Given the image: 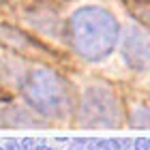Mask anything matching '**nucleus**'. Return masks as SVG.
Here are the masks:
<instances>
[{"instance_id": "f257e3e1", "label": "nucleus", "mask_w": 150, "mask_h": 150, "mask_svg": "<svg viewBox=\"0 0 150 150\" xmlns=\"http://www.w3.org/2000/svg\"><path fill=\"white\" fill-rule=\"evenodd\" d=\"M69 37L77 56L88 62H101L118 45L120 24L103 6H79L69 19Z\"/></svg>"}, {"instance_id": "f8f14e48", "label": "nucleus", "mask_w": 150, "mask_h": 150, "mask_svg": "<svg viewBox=\"0 0 150 150\" xmlns=\"http://www.w3.org/2000/svg\"><path fill=\"white\" fill-rule=\"evenodd\" d=\"M0 150H4V148H0Z\"/></svg>"}, {"instance_id": "f03ea898", "label": "nucleus", "mask_w": 150, "mask_h": 150, "mask_svg": "<svg viewBox=\"0 0 150 150\" xmlns=\"http://www.w3.org/2000/svg\"><path fill=\"white\" fill-rule=\"evenodd\" d=\"M24 97L41 116L64 118L71 110V94L67 81L47 67L30 69L24 79Z\"/></svg>"}, {"instance_id": "0eeeda50", "label": "nucleus", "mask_w": 150, "mask_h": 150, "mask_svg": "<svg viewBox=\"0 0 150 150\" xmlns=\"http://www.w3.org/2000/svg\"><path fill=\"white\" fill-rule=\"evenodd\" d=\"M90 144V139L88 137H79V139H73L71 142V148L69 150H84V146H88Z\"/></svg>"}, {"instance_id": "9b49d317", "label": "nucleus", "mask_w": 150, "mask_h": 150, "mask_svg": "<svg viewBox=\"0 0 150 150\" xmlns=\"http://www.w3.org/2000/svg\"><path fill=\"white\" fill-rule=\"evenodd\" d=\"M35 150H52V148H50V146H37Z\"/></svg>"}, {"instance_id": "423d86ee", "label": "nucleus", "mask_w": 150, "mask_h": 150, "mask_svg": "<svg viewBox=\"0 0 150 150\" xmlns=\"http://www.w3.org/2000/svg\"><path fill=\"white\" fill-rule=\"evenodd\" d=\"M131 125L135 127H150V110L148 107H135L131 114Z\"/></svg>"}, {"instance_id": "9d476101", "label": "nucleus", "mask_w": 150, "mask_h": 150, "mask_svg": "<svg viewBox=\"0 0 150 150\" xmlns=\"http://www.w3.org/2000/svg\"><path fill=\"white\" fill-rule=\"evenodd\" d=\"M4 150H22V144L17 139H6L4 142Z\"/></svg>"}, {"instance_id": "1a4fd4ad", "label": "nucleus", "mask_w": 150, "mask_h": 150, "mask_svg": "<svg viewBox=\"0 0 150 150\" xmlns=\"http://www.w3.org/2000/svg\"><path fill=\"white\" fill-rule=\"evenodd\" d=\"M19 144H22V150H35L37 148V142L32 139V137H24Z\"/></svg>"}, {"instance_id": "7ed1b4c3", "label": "nucleus", "mask_w": 150, "mask_h": 150, "mask_svg": "<svg viewBox=\"0 0 150 150\" xmlns=\"http://www.w3.org/2000/svg\"><path fill=\"white\" fill-rule=\"evenodd\" d=\"M81 122L90 127H114L120 122V103L105 86H90L81 97Z\"/></svg>"}, {"instance_id": "39448f33", "label": "nucleus", "mask_w": 150, "mask_h": 150, "mask_svg": "<svg viewBox=\"0 0 150 150\" xmlns=\"http://www.w3.org/2000/svg\"><path fill=\"white\" fill-rule=\"evenodd\" d=\"M122 139H90L88 150H120Z\"/></svg>"}, {"instance_id": "20e7f679", "label": "nucleus", "mask_w": 150, "mask_h": 150, "mask_svg": "<svg viewBox=\"0 0 150 150\" xmlns=\"http://www.w3.org/2000/svg\"><path fill=\"white\" fill-rule=\"evenodd\" d=\"M122 58L131 69H150V32L144 28H129L120 45Z\"/></svg>"}, {"instance_id": "6e6552de", "label": "nucleus", "mask_w": 150, "mask_h": 150, "mask_svg": "<svg viewBox=\"0 0 150 150\" xmlns=\"http://www.w3.org/2000/svg\"><path fill=\"white\" fill-rule=\"evenodd\" d=\"M133 146H135V150H150V139L148 137H137Z\"/></svg>"}]
</instances>
